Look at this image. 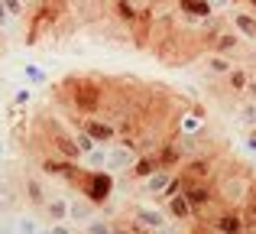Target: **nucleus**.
<instances>
[{
    "mask_svg": "<svg viewBox=\"0 0 256 234\" xmlns=\"http://www.w3.org/2000/svg\"><path fill=\"white\" fill-rule=\"evenodd\" d=\"M218 156L214 153H198V156H188L185 163L178 166V176L182 179H188V182H211L214 176H218Z\"/></svg>",
    "mask_w": 256,
    "mask_h": 234,
    "instance_id": "obj_4",
    "label": "nucleus"
},
{
    "mask_svg": "<svg viewBox=\"0 0 256 234\" xmlns=\"http://www.w3.org/2000/svg\"><path fill=\"white\" fill-rule=\"evenodd\" d=\"M166 215H169L172 221H185V224H194V221H198V218H194L192 202L185 198V192H175V195L166 198Z\"/></svg>",
    "mask_w": 256,
    "mask_h": 234,
    "instance_id": "obj_10",
    "label": "nucleus"
},
{
    "mask_svg": "<svg viewBox=\"0 0 256 234\" xmlns=\"http://www.w3.org/2000/svg\"><path fill=\"white\" fill-rule=\"evenodd\" d=\"M253 65H256V59H253ZM253 75H256V72H253Z\"/></svg>",
    "mask_w": 256,
    "mask_h": 234,
    "instance_id": "obj_43",
    "label": "nucleus"
},
{
    "mask_svg": "<svg viewBox=\"0 0 256 234\" xmlns=\"http://www.w3.org/2000/svg\"><path fill=\"white\" fill-rule=\"evenodd\" d=\"M214 231L218 234H246V221L240 208H224L214 218Z\"/></svg>",
    "mask_w": 256,
    "mask_h": 234,
    "instance_id": "obj_11",
    "label": "nucleus"
},
{
    "mask_svg": "<svg viewBox=\"0 0 256 234\" xmlns=\"http://www.w3.org/2000/svg\"><path fill=\"white\" fill-rule=\"evenodd\" d=\"M26 4H30V0H26Z\"/></svg>",
    "mask_w": 256,
    "mask_h": 234,
    "instance_id": "obj_44",
    "label": "nucleus"
},
{
    "mask_svg": "<svg viewBox=\"0 0 256 234\" xmlns=\"http://www.w3.org/2000/svg\"><path fill=\"white\" fill-rule=\"evenodd\" d=\"M68 208H72V202H68V198L52 195L49 202L42 205V215L49 218V224H62V221H68Z\"/></svg>",
    "mask_w": 256,
    "mask_h": 234,
    "instance_id": "obj_16",
    "label": "nucleus"
},
{
    "mask_svg": "<svg viewBox=\"0 0 256 234\" xmlns=\"http://www.w3.org/2000/svg\"><path fill=\"white\" fill-rule=\"evenodd\" d=\"M78 127L88 130L98 143H104V146H114V143H117V137H120V127L114 124V120H107V117H82V120H78Z\"/></svg>",
    "mask_w": 256,
    "mask_h": 234,
    "instance_id": "obj_6",
    "label": "nucleus"
},
{
    "mask_svg": "<svg viewBox=\"0 0 256 234\" xmlns=\"http://www.w3.org/2000/svg\"><path fill=\"white\" fill-rule=\"evenodd\" d=\"M130 221L136 224L140 231H156V228H162V224H169L172 218L166 215V208H152V205H133Z\"/></svg>",
    "mask_w": 256,
    "mask_h": 234,
    "instance_id": "obj_7",
    "label": "nucleus"
},
{
    "mask_svg": "<svg viewBox=\"0 0 256 234\" xmlns=\"http://www.w3.org/2000/svg\"><path fill=\"white\" fill-rule=\"evenodd\" d=\"M32 101V88H20V91H13V108H23V104H30Z\"/></svg>",
    "mask_w": 256,
    "mask_h": 234,
    "instance_id": "obj_30",
    "label": "nucleus"
},
{
    "mask_svg": "<svg viewBox=\"0 0 256 234\" xmlns=\"http://www.w3.org/2000/svg\"><path fill=\"white\" fill-rule=\"evenodd\" d=\"M84 234H114V221H107V218L98 215L84 224Z\"/></svg>",
    "mask_w": 256,
    "mask_h": 234,
    "instance_id": "obj_27",
    "label": "nucleus"
},
{
    "mask_svg": "<svg viewBox=\"0 0 256 234\" xmlns=\"http://www.w3.org/2000/svg\"><path fill=\"white\" fill-rule=\"evenodd\" d=\"M114 234H140V228L133 221H114Z\"/></svg>",
    "mask_w": 256,
    "mask_h": 234,
    "instance_id": "obj_33",
    "label": "nucleus"
},
{
    "mask_svg": "<svg viewBox=\"0 0 256 234\" xmlns=\"http://www.w3.org/2000/svg\"><path fill=\"white\" fill-rule=\"evenodd\" d=\"M201 65L208 69V75H230L237 65H234V59H227V56H218V52H204V59H201Z\"/></svg>",
    "mask_w": 256,
    "mask_h": 234,
    "instance_id": "obj_18",
    "label": "nucleus"
},
{
    "mask_svg": "<svg viewBox=\"0 0 256 234\" xmlns=\"http://www.w3.org/2000/svg\"><path fill=\"white\" fill-rule=\"evenodd\" d=\"M0 4L6 7V13H10L13 20H30V10H26V0H0Z\"/></svg>",
    "mask_w": 256,
    "mask_h": 234,
    "instance_id": "obj_25",
    "label": "nucleus"
},
{
    "mask_svg": "<svg viewBox=\"0 0 256 234\" xmlns=\"http://www.w3.org/2000/svg\"><path fill=\"white\" fill-rule=\"evenodd\" d=\"M49 231H52V234H75L68 221H62V224H49Z\"/></svg>",
    "mask_w": 256,
    "mask_h": 234,
    "instance_id": "obj_36",
    "label": "nucleus"
},
{
    "mask_svg": "<svg viewBox=\"0 0 256 234\" xmlns=\"http://www.w3.org/2000/svg\"><path fill=\"white\" fill-rule=\"evenodd\" d=\"M211 7H214V13H227V10H234V0H211Z\"/></svg>",
    "mask_w": 256,
    "mask_h": 234,
    "instance_id": "obj_34",
    "label": "nucleus"
},
{
    "mask_svg": "<svg viewBox=\"0 0 256 234\" xmlns=\"http://www.w3.org/2000/svg\"><path fill=\"white\" fill-rule=\"evenodd\" d=\"M107 159H110V146H94L91 153H84L82 156V166L84 169H107Z\"/></svg>",
    "mask_w": 256,
    "mask_h": 234,
    "instance_id": "obj_21",
    "label": "nucleus"
},
{
    "mask_svg": "<svg viewBox=\"0 0 256 234\" xmlns=\"http://www.w3.org/2000/svg\"><path fill=\"white\" fill-rule=\"evenodd\" d=\"M0 33H4V30H0Z\"/></svg>",
    "mask_w": 256,
    "mask_h": 234,
    "instance_id": "obj_45",
    "label": "nucleus"
},
{
    "mask_svg": "<svg viewBox=\"0 0 256 234\" xmlns=\"http://www.w3.org/2000/svg\"><path fill=\"white\" fill-rule=\"evenodd\" d=\"M56 98L62 104H68L72 114L94 117L107 101V78L98 75H65L56 85Z\"/></svg>",
    "mask_w": 256,
    "mask_h": 234,
    "instance_id": "obj_1",
    "label": "nucleus"
},
{
    "mask_svg": "<svg viewBox=\"0 0 256 234\" xmlns=\"http://www.w3.org/2000/svg\"><path fill=\"white\" fill-rule=\"evenodd\" d=\"M75 143H78V150H82V153H91L94 146H100L88 130H82V127H75Z\"/></svg>",
    "mask_w": 256,
    "mask_h": 234,
    "instance_id": "obj_28",
    "label": "nucleus"
},
{
    "mask_svg": "<svg viewBox=\"0 0 256 234\" xmlns=\"http://www.w3.org/2000/svg\"><path fill=\"white\" fill-rule=\"evenodd\" d=\"M230 26L246 43H256V13L253 10H230Z\"/></svg>",
    "mask_w": 256,
    "mask_h": 234,
    "instance_id": "obj_13",
    "label": "nucleus"
},
{
    "mask_svg": "<svg viewBox=\"0 0 256 234\" xmlns=\"http://www.w3.org/2000/svg\"><path fill=\"white\" fill-rule=\"evenodd\" d=\"M240 49H244V36H240L234 26H230V30H224V33H218L214 43L208 46V52H218V56H227V59H237Z\"/></svg>",
    "mask_w": 256,
    "mask_h": 234,
    "instance_id": "obj_9",
    "label": "nucleus"
},
{
    "mask_svg": "<svg viewBox=\"0 0 256 234\" xmlns=\"http://www.w3.org/2000/svg\"><path fill=\"white\" fill-rule=\"evenodd\" d=\"M23 195H26V202L32 205V208H42L46 202H49V195H46V185H42V179L39 176H23Z\"/></svg>",
    "mask_w": 256,
    "mask_h": 234,
    "instance_id": "obj_14",
    "label": "nucleus"
},
{
    "mask_svg": "<svg viewBox=\"0 0 256 234\" xmlns=\"http://www.w3.org/2000/svg\"><path fill=\"white\" fill-rule=\"evenodd\" d=\"M175 7H178V13H182V17H188V20H208V17H214L211 0H175Z\"/></svg>",
    "mask_w": 256,
    "mask_h": 234,
    "instance_id": "obj_15",
    "label": "nucleus"
},
{
    "mask_svg": "<svg viewBox=\"0 0 256 234\" xmlns=\"http://www.w3.org/2000/svg\"><path fill=\"white\" fill-rule=\"evenodd\" d=\"M0 234H16V231H13L10 221H4V218H0Z\"/></svg>",
    "mask_w": 256,
    "mask_h": 234,
    "instance_id": "obj_39",
    "label": "nucleus"
},
{
    "mask_svg": "<svg viewBox=\"0 0 256 234\" xmlns=\"http://www.w3.org/2000/svg\"><path fill=\"white\" fill-rule=\"evenodd\" d=\"M91 218H98V205L84 195L72 198V208H68V224H88Z\"/></svg>",
    "mask_w": 256,
    "mask_h": 234,
    "instance_id": "obj_12",
    "label": "nucleus"
},
{
    "mask_svg": "<svg viewBox=\"0 0 256 234\" xmlns=\"http://www.w3.org/2000/svg\"><path fill=\"white\" fill-rule=\"evenodd\" d=\"M10 202H13V192L6 189V182H4V179H0V215H4V211L10 208Z\"/></svg>",
    "mask_w": 256,
    "mask_h": 234,
    "instance_id": "obj_31",
    "label": "nucleus"
},
{
    "mask_svg": "<svg viewBox=\"0 0 256 234\" xmlns=\"http://www.w3.org/2000/svg\"><path fill=\"white\" fill-rule=\"evenodd\" d=\"M140 159V150L133 143H126V140H120V143L110 146V159H107V172H130L133 166H136Z\"/></svg>",
    "mask_w": 256,
    "mask_h": 234,
    "instance_id": "obj_8",
    "label": "nucleus"
},
{
    "mask_svg": "<svg viewBox=\"0 0 256 234\" xmlns=\"http://www.w3.org/2000/svg\"><path fill=\"white\" fill-rule=\"evenodd\" d=\"M156 169H159L156 156H152V153H143V156L136 159V166L130 169V176H133V179H143V182H146V179H150V176H152Z\"/></svg>",
    "mask_w": 256,
    "mask_h": 234,
    "instance_id": "obj_23",
    "label": "nucleus"
},
{
    "mask_svg": "<svg viewBox=\"0 0 256 234\" xmlns=\"http://www.w3.org/2000/svg\"><path fill=\"white\" fill-rule=\"evenodd\" d=\"M23 75L30 78V82H36V85H42V82H46V75L36 69V65H23Z\"/></svg>",
    "mask_w": 256,
    "mask_h": 234,
    "instance_id": "obj_32",
    "label": "nucleus"
},
{
    "mask_svg": "<svg viewBox=\"0 0 256 234\" xmlns=\"http://www.w3.org/2000/svg\"><path fill=\"white\" fill-rule=\"evenodd\" d=\"M68 182L78 189V195L91 198L98 208L107 205L110 195H114V172H107V169H84V166H78V172L68 179Z\"/></svg>",
    "mask_w": 256,
    "mask_h": 234,
    "instance_id": "obj_3",
    "label": "nucleus"
},
{
    "mask_svg": "<svg viewBox=\"0 0 256 234\" xmlns=\"http://www.w3.org/2000/svg\"><path fill=\"white\" fill-rule=\"evenodd\" d=\"M192 234H218V231H214V224H204V221H194V228H192Z\"/></svg>",
    "mask_w": 256,
    "mask_h": 234,
    "instance_id": "obj_35",
    "label": "nucleus"
},
{
    "mask_svg": "<svg viewBox=\"0 0 256 234\" xmlns=\"http://www.w3.org/2000/svg\"><path fill=\"white\" fill-rule=\"evenodd\" d=\"M244 4H246V7H250V10L256 13V0H244Z\"/></svg>",
    "mask_w": 256,
    "mask_h": 234,
    "instance_id": "obj_40",
    "label": "nucleus"
},
{
    "mask_svg": "<svg viewBox=\"0 0 256 234\" xmlns=\"http://www.w3.org/2000/svg\"><path fill=\"white\" fill-rule=\"evenodd\" d=\"M39 234H52V231H49V228H46V231H39Z\"/></svg>",
    "mask_w": 256,
    "mask_h": 234,
    "instance_id": "obj_42",
    "label": "nucleus"
},
{
    "mask_svg": "<svg viewBox=\"0 0 256 234\" xmlns=\"http://www.w3.org/2000/svg\"><path fill=\"white\" fill-rule=\"evenodd\" d=\"M13 231H16V234H39L42 228H39V221L32 215H23V218H16V221H13Z\"/></svg>",
    "mask_w": 256,
    "mask_h": 234,
    "instance_id": "obj_26",
    "label": "nucleus"
},
{
    "mask_svg": "<svg viewBox=\"0 0 256 234\" xmlns=\"http://www.w3.org/2000/svg\"><path fill=\"white\" fill-rule=\"evenodd\" d=\"M194 224H185V221H169V224H162V228H156V231H150V234H192Z\"/></svg>",
    "mask_w": 256,
    "mask_h": 234,
    "instance_id": "obj_29",
    "label": "nucleus"
},
{
    "mask_svg": "<svg viewBox=\"0 0 256 234\" xmlns=\"http://www.w3.org/2000/svg\"><path fill=\"white\" fill-rule=\"evenodd\" d=\"M237 117L244 127H250V130H256V101L253 98H244V101L237 104Z\"/></svg>",
    "mask_w": 256,
    "mask_h": 234,
    "instance_id": "obj_24",
    "label": "nucleus"
},
{
    "mask_svg": "<svg viewBox=\"0 0 256 234\" xmlns=\"http://www.w3.org/2000/svg\"><path fill=\"white\" fill-rule=\"evenodd\" d=\"M253 72L246 69V65H237V69L227 75V85H230V91H237V95H246V85H250Z\"/></svg>",
    "mask_w": 256,
    "mask_h": 234,
    "instance_id": "obj_22",
    "label": "nucleus"
},
{
    "mask_svg": "<svg viewBox=\"0 0 256 234\" xmlns=\"http://www.w3.org/2000/svg\"><path fill=\"white\" fill-rule=\"evenodd\" d=\"M0 153H6V146H4V143H0Z\"/></svg>",
    "mask_w": 256,
    "mask_h": 234,
    "instance_id": "obj_41",
    "label": "nucleus"
},
{
    "mask_svg": "<svg viewBox=\"0 0 256 234\" xmlns=\"http://www.w3.org/2000/svg\"><path fill=\"white\" fill-rule=\"evenodd\" d=\"M175 133H178V137H198V133H204V117H201L198 111H194V114H178Z\"/></svg>",
    "mask_w": 256,
    "mask_h": 234,
    "instance_id": "obj_17",
    "label": "nucleus"
},
{
    "mask_svg": "<svg viewBox=\"0 0 256 234\" xmlns=\"http://www.w3.org/2000/svg\"><path fill=\"white\" fill-rule=\"evenodd\" d=\"M244 98H253V101H256V75L250 78V85H246V95Z\"/></svg>",
    "mask_w": 256,
    "mask_h": 234,
    "instance_id": "obj_38",
    "label": "nucleus"
},
{
    "mask_svg": "<svg viewBox=\"0 0 256 234\" xmlns=\"http://www.w3.org/2000/svg\"><path fill=\"white\" fill-rule=\"evenodd\" d=\"M253 185H256V179L250 172H244V166L224 169V172H218V179H214V192H218V198L227 205V208H244V205L250 202V195H253Z\"/></svg>",
    "mask_w": 256,
    "mask_h": 234,
    "instance_id": "obj_2",
    "label": "nucleus"
},
{
    "mask_svg": "<svg viewBox=\"0 0 256 234\" xmlns=\"http://www.w3.org/2000/svg\"><path fill=\"white\" fill-rule=\"evenodd\" d=\"M182 179V176H178ZM182 192H185V198L192 202L194 208V218L201 215V211L208 208V205L218 202V192H214V182H188V179H182Z\"/></svg>",
    "mask_w": 256,
    "mask_h": 234,
    "instance_id": "obj_5",
    "label": "nucleus"
},
{
    "mask_svg": "<svg viewBox=\"0 0 256 234\" xmlns=\"http://www.w3.org/2000/svg\"><path fill=\"white\" fill-rule=\"evenodd\" d=\"M114 17H117L124 26L133 30V26L140 23V7L133 4V0H114Z\"/></svg>",
    "mask_w": 256,
    "mask_h": 234,
    "instance_id": "obj_20",
    "label": "nucleus"
},
{
    "mask_svg": "<svg viewBox=\"0 0 256 234\" xmlns=\"http://www.w3.org/2000/svg\"><path fill=\"white\" fill-rule=\"evenodd\" d=\"M244 146H246V150H250V153H256V130L250 133V137H246L244 140Z\"/></svg>",
    "mask_w": 256,
    "mask_h": 234,
    "instance_id": "obj_37",
    "label": "nucleus"
},
{
    "mask_svg": "<svg viewBox=\"0 0 256 234\" xmlns=\"http://www.w3.org/2000/svg\"><path fill=\"white\" fill-rule=\"evenodd\" d=\"M172 179H175V172H172V169H156L143 185H146V192H150V195L162 198V195H166V189L172 185Z\"/></svg>",
    "mask_w": 256,
    "mask_h": 234,
    "instance_id": "obj_19",
    "label": "nucleus"
}]
</instances>
